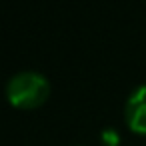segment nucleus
<instances>
[{"instance_id": "7ed1b4c3", "label": "nucleus", "mask_w": 146, "mask_h": 146, "mask_svg": "<svg viewBox=\"0 0 146 146\" xmlns=\"http://www.w3.org/2000/svg\"><path fill=\"white\" fill-rule=\"evenodd\" d=\"M118 140H120V136H118L112 128H104V130H102V142H104L106 146H116Z\"/></svg>"}, {"instance_id": "f03ea898", "label": "nucleus", "mask_w": 146, "mask_h": 146, "mask_svg": "<svg viewBox=\"0 0 146 146\" xmlns=\"http://www.w3.org/2000/svg\"><path fill=\"white\" fill-rule=\"evenodd\" d=\"M124 120L132 132L146 134V84H140L130 92L124 104Z\"/></svg>"}, {"instance_id": "20e7f679", "label": "nucleus", "mask_w": 146, "mask_h": 146, "mask_svg": "<svg viewBox=\"0 0 146 146\" xmlns=\"http://www.w3.org/2000/svg\"><path fill=\"white\" fill-rule=\"evenodd\" d=\"M76 146H78V144H76Z\"/></svg>"}, {"instance_id": "f257e3e1", "label": "nucleus", "mask_w": 146, "mask_h": 146, "mask_svg": "<svg viewBox=\"0 0 146 146\" xmlns=\"http://www.w3.org/2000/svg\"><path fill=\"white\" fill-rule=\"evenodd\" d=\"M50 96V82L38 70H20L6 82V98L14 108L34 110Z\"/></svg>"}]
</instances>
